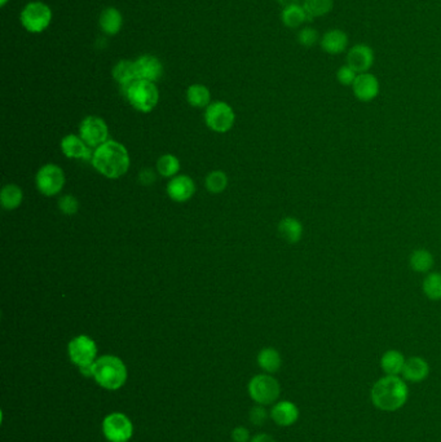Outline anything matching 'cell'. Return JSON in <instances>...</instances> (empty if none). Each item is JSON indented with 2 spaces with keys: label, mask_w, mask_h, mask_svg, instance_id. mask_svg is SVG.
<instances>
[{
  "label": "cell",
  "mask_w": 441,
  "mask_h": 442,
  "mask_svg": "<svg viewBox=\"0 0 441 442\" xmlns=\"http://www.w3.org/2000/svg\"><path fill=\"white\" fill-rule=\"evenodd\" d=\"M370 399L380 412H398L409 400L408 383L400 375H384L374 383Z\"/></svg>",
  "instance_id": "obj_1"
},
{
  "label": "cell",
  "mask_w": 441,
  "mask_h": 442,
  "mask_svg": "<svg viewBox=\"0 0 441 442\" xmlns=\"http://www.w3.org/2000/svg\"><path fill=\"white\" fill-rule=\"evenodd\" d=\"M91 162L99 174L108 179H119L130 168V154L124 145L108 140L96 148Z\"/></svg>",
  "instance_id": "obj_2"
},
{
  "label": "cell",
  "mask_w": 441,
  "mask_h": 442,
  "mask_svg": "<svg viewBox=\"0 0 441 442\" xmlns=\"http://www.w3.org/2000/svg\"><path fill=\"white\" fill-rule=\"evenodd\" d=\"M127 368L117 356L106 354L93 363V379L106 391L121 390L127 381Z\"/></svg>",
  "instance_id": "obj_3"
},
{
  "label": "cell",
  "mask_w": 441,
  "mask_h": 442,
  "mask_svg": "<svg viewBox=\"0 0 441 442\" xmlns=\"http://www.w3.org/2000/svg\"><path fill=\"white\" fill-rule=\"evenodd\" d=\"M124 96L141 113H150L159 100V92L154 82L136 79L126 91Z\"/></svg>",
  "instance_id": "obj_4"
},
{
  "label": "cell",
  "mask_w": 441,
  "mask_h": 442,
  "mask_svg": "<svg viewBox=\"0 0 441 442\" xmlns=\"http://www.w3.org/2000/svg\"><path fill=\"white\" fill-rule=\"evenodd\" d=\"M251 400L257 405H275L281 394V385L272 374H259L255 375L247 385Z\"/></svg>",
  "instance_id": "obj_5"
},
{
  "label": "cell",
  "mask_w": 441,
  "mask_h": 442,
  "mask_svg": "<svg viewBox=\"0 0 441 442\" xmlns=\"http://www.w3.org/2000/svg\"><path fill=\"white\" fill-rule=\"evenodd\" d=\"M103 433L109 442H128L134 436V424L122 412H112L103 421Z\"/></svg>",
  "instance_id": "obj_6"
},
{
  "label": "cell",
  "mask_w": 441,
  "mask_h": 442,
  "mask_svg": "<svg viewBox=\"0 0 441 442\" xmlns=\"http://www.w3.org/2000/svg\"><path fill=\"white\" fill-rule=\"evenodd\" d=\"M52 20V10L41 1L29 3L21 13V22L23 28L30 32L46 30Z\"/></svg>",
  "instance_id": "obj_7"
},
{
  "label": "cell",
  "mask_w": 441,
  "mask_h": 442,
  "mask_svg": "<svg viewBox=\"0 0 441 442\" xmlns=\"http://www.w3.org/2000/svg\"><path fill=\"white\" fill-rule=\"evenodd\" d=\"M235 118L233 109L223 101L210 103L205 113L206 124L210 130L219 134L228 132L235 124Z\"/></svg>",
  "instance_id": "obj_8"
},
{
  "label": "cell",
  "mask_w": 441,
  "mask_h": 442,
  "mask_svg": "<svg viewBox=\"0 0 441 442\" xmlns=\"http://www.w3.org/2000/svg\"><path fill=\"white\" fill-rule=\"evenodd\" d=\"M68 354L74 365L82 368L97 360V345L87 335L75 336L68 345Z\"/></svg>",
  "instance_id": "obj_9"
},
{
  "label": "cell",
  "mask_w": 441,
  "mask_h": 442,
  "mask_svg": "<svg viewBox=\"0 0 441 442\" xmlns=\"http://www.w3.org/2000/svg\"><path fill=\"white\" fill-rule=\"evenodd\" d=\"M65 185V174L59 165H46L37 174L38 190L44 196L59 194Z\"/></svg>",
  "instance_id": "obj_10"
},
{
  "label": "cell",
  "mask_w": 441,
  "mask_h": 442,
  "mask_svg": "<svg viewBox=\"0 0 441 442\" xmlns=\"http://www.w3.org/2000/svg\"><path fill=\"white\" fill-rule=\"evenodd\" d=\"M79 134L83 141L90 148H99L108 141L109 128L101 118L87 117L81 123Z\"/></svg>",
  "instance_id": "obj_11"
},
{
  "label": "cell",
  "mask_w": 441,
  "mask_h": 442,
  "mask_svg": "<svg viewBox=\"0 0 441 442\" xmlns=\"http://www.w3.org/2000/svg\"><path fill=\"white\" fill-rule=\"evenodd\" d=\"M380 81L371 72H361L356 81L352 84V91L355 97L361 103H370L375 100L380 94Z\"/></svg>",
  "instance_id": "obj_12"
},
{
  "label": "cell",
  "mask_w": 441,
  "mask_h": 442,
  "mask_svg": "<svg viewBox=\"0 0 441 442\" xmlns=\"http://www.w3.org/2000/svg\"><path fill=\"white\" fill-rule=\"evenodd\" d=\"M346 60L357 74L368 72L374 63V51L368 44H356L347 52Z\"/></svg>",
  "instance_id": "obj_13"
},
{
  "label": "cell",
  "mask_w": 441,
  "mask_h": 442,
  "mask_svg": "<svg viewBox=\"0 0 441 442\" xmlns=\"http://www.w3.org/2000/svg\"><path fill=\"white\" fill-rule=\"evenodd\" d=\"M430 375V363L420 356H413L406 359L404 370L401 372V378L406 383H422L426 381Z\"/></svg>",
  "instance_id": "obj_14"
},
{
  "label": "cell",
  "mask_w": 441,
  "mask_h": 442,
  "mask_svg": "<svg viewBox=\"0 0 441 442\" xmlns=\"http://www.w3.org/2000/svg\"><path fill=\"white\" fill-rule=\"evenodd\" d=\"M269 412H271V419L280 427L294 425L300 415L297 405L288 400L276 402Z\"/></svg>",
  "instance_id": "obj_15"
},
{
  "label": "cell",
  "mask_w": 441,
  "mask_h": 442,
  "mask_svg": "<svg viewBox=\"0 0 441 442\" xmlns=\"http://www.w3.org/2000/svg\"><path fill=\"white\" fill-rule=\"evenodd\" d=\"M195 193V181L189 176H175L167 185V194L175 202H186Z\"/></svg>",
  "instance_id": "obj_16"
},
{
  "label": "cell",
  "mask_w": 441,
  "mask_h": 442,
  "mask_svg": "<svg viewBox=\"0 0 441 442\" xmlns=\"http://www.w3.org/2000/svg\"><path fill=\"white\" fill-rule=\"evenodd\" d=\"M349 43L347 32L340 29H330L320 39V46L322 51L333 56L340 54L346 51L349 47Z\"/></svg>",
  "instance_id": "obj_17"
},
{
  "label": "cell",
  "mask_w": 441,
  "mask_h": 442,
  "mask_svg": "<svg viewBox=\"0 0 441 442\" xmlns=\"http://www.w3.org/2000/svg\"><path fill=\"white\" fill-rule=\"evenodd\" d=\"M136 77L137 79H144L149 82H155L162 77L164 66L161 61L154 56H141L135 61Z\"/></svg>",
  "instance_id": "obj_18"
},
{
  "label": "cell",
  "mask_w": 441,
  "mask_h": 442,
  "mask_svg": "<svg viewBox=\"0 0 441 442\" xmlns=\"http://www.w3.org/2000/svg\"><path fill=\"white\" fill-rule=\"evenodd\" d=\"M61 150L68 158L92 161L93 153L90 146L83 141L81 136L79 137L75 134L65 136L61 141Z\"/></svg>",
  "instance_id": "obj_19"
},
{
  "label": "cell",
  "mask_w": 441,
  "mask_h": 442,
  "mask_svg": "<svg viewBox=\"0 0 441 442\" xmlns=\"http://www.w3.org/2000/svg\"><path fill=\"white\" fill-rule=\"evenodd\" d=\"M278 233L284 241H286L290 245H295L303 238L304 228L297 217H288L280 221Z\"/></svg>",
  "instance_id": "obj_20"
},
{
  "label": "cell",
  "mask_w": 441,
  "mask_h": 442,
  "mask_svg": "<svg viewBox=\"0 0 441 442\" xmlns=\"http://www.w3.org/2000/svg\"><path fill=\"white\" fill-rule=\"evenodd\" d=\"M405 362L406 359L400 350H387L380 357V369L384 372V375H400L401 376Z\"/></svg>",
  "instance_id": "obj_21"
},
{
  "label": "cell",
  "mask_w": 441,
  "mask_h": 442,
  "mask_svg": "<svg viewBox=\"0 0 441 442\" xmlns=\"http://www.w3.org/2000/svg\"><path fill=\"white\" fill-rule=\"evenodd\" d=\"M257 365L262 370L266 371V374H275L282 366V357L277 350L267 347L259 352Z\"/></svg>",
  "instance_id": "obj_22"
},
{
  "label": "cell",
  "mask_w": 441,
  "mask_h": 442,
  "mask_svg": "<svg viewBox=\"0 0 441 442\" xmlns=\"http://www.w3.org/2000/svg\"><path fill=\"white\" fill-rule=\"evenodd\" d=\"M114 79L121 84L122 91H126L133 83L137 79L136 77V68H135V62L119 61L113 69Z\"/></svg>",
  "instance_id": "obj_23"
},
{
  "label": "cell",
  "mask_w": 441,
  "mask_h": 442,
  "mask_svg": "<svg viewBox=\"0 0 441 442\" xmlns=\"http://www.w3.org/2000/svg\"><path fill=\"white\" fill-rule=\"evenodd\" d=\"M433 255L427 248H417L409 257V265L415 273H429L433 267Z\"/></svg>",
  "instance_id": "obj_24"
},
{
  "label": "cell",
  "mask_w": 441,
  "mask_h": 442,
  "mask_svg": "<svg viewBox=\"0 0 441 442\" xmlns=\"http://www.w3.org/2000/svg\"><path fill=\"white\" fill-rule=\"evenodd\" d=\"M124 23V19L121 12L115 8H106L100 16V26L104 32L109 35H115L118 34Z\"/></svg>",
  "instance_id": "obj_25"
},
{
  "label": "cell",
  "mask_w": 441,
  "mask_h": 442,
  "mask_svg": "<svg viewBox=\"0 0 441 442\" xmlns=\"http://www.w3.org/2000/svg\"><path fill=\"white\" fill-rule=\"evenodd\" d=\"M302 6L307 13L308 21L324 17L334 8V0H303Z\"/></svg>",
  "instance_id": "obj_26"
},
{
  "label": "cell",
  "mask_w": 441,
  "mask_h": 442,
  "mask_svg": "<svg viewBox=\"0 0 441 442\" xmlns=\"http://www.w3.org/2000/svg\"><path fill=\"white\" fill-rule=\"evenodd\" d=\"M281 20L288 29H297L308 21L307 13L302 4L291 6L284 8L281 13Z\"/></svg>",
  "instance_id": "obj_27"
},
{
  "label": "cell",
  "mask_w": 441,
  "mask_h": 442,
  "mask_svg": "<svg viewBox=\"0 0 441 442\" xmlns=\"http://www.w3.org/2000/svg\"><path fill=\"white\" fill-rule=\"evenodd\" d=\"M211 94L208 88L202 84H193L186 91V100L195 108H205L210 105Z\"/></svg>",
  "instance_id": "obj_28"
},
{
  "label": "cell",
  "mask_w": 441,
  "mask_h": 442,
  "mask_svg": "<svg viewBox=\"0 0 441 442\" xmlns=\"http://www.w3.org/2000/svg\"><path fill=\"white\" fill-rule=\"evenodd\" d=\"M22 190L20 186L14 185V184H8L4 186L0 194V201H1V206L4 207L6 210H14L20 206L22 203Z\"/></svg>",
  "instance_id": "obj_29"
},
{
  "label": "cell",
  "mask_w": 441,
  "mask_h": 442,
  "mask_svg": "<svg viewBox=\"0 0 441 442\" xmlns=\"http://www.w3.org/2000/svg\"><path fill=\"white\" fill-rule=\"evenodd\" d=\"M423 292L426 298L430 299L432 301L441 300V273L439 272H431L423 279Z\"/></svg>",
  "instance_id": "obj_30"
},
{
  "label": "cell",
  "mask_w": 441,
  "mask_h": 442,
  "mask_svg": "<svg viewBox=\"0 0 441 442\" xmlns=\"http://www.w3.org/2000/svg\"><path fill=\"white\" fill-rule=\"evenodd\" d=\"M157 171L164 177H175L180 171V162L175 155H162L157 162Z\"/></svg>",
  "instance_id": "obj_31"
},
{
  "label": "cell",
  "mask_w": 441,
  "mask_h": 442,
  "mask_svg": "<svg viewBox=\"0 0 441 442\" xmlns=\"http://www.w3.org/2000/svg\"><path fill=\"white\" fill-rule=\"evenodd\" d=\"M228 186V176L223 171H214L206 177V188L210 193H223Z\"/></svg>",
  "instance_id": "obj_32"
},
{
  "label": "cell",
  "mask_w": 441,
  "mask_h": 442,
  "mask_svg": "<svg viewBox=\"0 0 441 442\" xmlns=\"http://www.w3.org/2000/svg\"><path fill=\"white\" fill-rule=\"evenodd\" d=\"M297 41L303 47H307V48L313 47L316 43L320 41L317 30L313 28H303L297 32Z\"/></svg>",
  "instance_id": "obj_33"
},
{
  "label": "cell",
  "mask_w": 441,
  "mask_h": 442,
  "mask_svg": "<svg viewBox=\"0 0 441 442\" xmlns=\"http://www.w3.org/2000/svg\"><path fill=\"white\" fill-rule=\"evenodd\" d=\"M357 75L359 74L355 72L352 68H349V65L346 63V65L339 68L338 72H337V79H338V82L342 86H346V87L351 86L352 87V84L356 81Z\"/></svg>",
  "instance_id": "obj_34"
},
{
  "label": "cell",
  "mask_w": 441,
  "mask_h": 442,
  "mask_svg": "<svg viewBox=\"0 0 441 442\" xmlns=\"http://www.w3.org/2000/svg\"><path fill=\"white\" fill-rule=\"evenodd\" d=\"M59 208L65 215H75L79 210V202L75 197L63 196L59 201Z\"/></svg>",
  "instance_id": "obj_35"
},
{
  "label": "cell",
  "mask_w": 441,
  "mask_h": 442,
  "mask_svg": "<svg viewBox=\"0 0 441 442\" xmlns=\"http://www.w3.org/2000/svg\"><path fill=\"white\" fill-rule=\"evenodd\" d=\"M248 418H250V422L253 423L254 425H263L264 423L267 422L268 418H271V412H267L266 406L257 405L255 408L251 409Z\"/></svg>",
  "instance_id": "obj_36"
},
{
  "label": "cell",
  "mask_w": 441,
  "mask_h": 442,
  "mask_svg": "<svg viewBox=\"0 0 441 442\" xmlns=\"http://www.w3.org/2000/svg\"><path fill=\"white\" fill-rule=\"evenodd\" d=\"M232 440L233 442H248L250 440V431L245 427H236L232 431Z\"/></svg>",
  "instance_id": "obj_37"
},
{
  "label": "cell",
  "mask_w": 441,
  "mask_h": 442,
  "mask_svg": "<svg viewBox=\"0 0 441 442\" xmlns=\"http://www.w3.org/2000/svg\"><path fill=\"white\" fill-rule=\"evenodd\" d=\"M139 180L143 185H150L155 181V174L152 168H145L139 176Z\"/></svg>",
  "instance_id": "obj_38"
},
{
  "label": "cell",
  "mask_w": 441,
  "mask_h": 442,
  "mask_svg": "<svg viewBox=\"0 0 441 442\" xmlns=\"http://www.w3.org/2000/svg\"><path fill=\"white\" fill-rule=\"evenodd\" d=\"M250 442H277L276 439L268 433H257V436H254Z\"/></svg>",
  "instance_id": "obj_39"
},
{
  "label": "cell",
  "mask_w": 441,
  "mask_h": 442,
  "mask_svg": "<svg viewBox=\"0 0 441 442\" xmlns=\"http://www.w3.org/2000/svg\"><path fill=\"white\" fill-rule=\"evenodd\" d=\"M93 363H95V362H93ZM93 363L79 368V371H81L83 376H86V378H93Z\"/></svg>",
  "instance_id": "obj_40"
},
{
  "label": "cell",
  "mask_w": 441,
  "mask_h": 442,
  "mask_svg": "<svg viewBox=\"0 0 441 442\" xmlns=\"http://www.w3.org/2000/svg\"><path fill=\"white\" fill-rule=\"evenodd\" d=\"M278 3H280L284 8H286V7H291V6H297V4L300 3V0H278Z\"/></svg>",
  "instance_id": "obj_41"
},
{
  "label": "cell",
  "mask_w": 441,
  "mask_h": 442,
  "mask_svg": "<svg viewBox=\"0 0 441 442\" xmlns=\"http://www.w3.org/2000/svg\"><path fill=\"white\" fill-rule=\"evenodd\" d=\"M7 1H8V0H0V4H1V6H4Z\"/></svg>",
  "instance_id": "obj_42"
}]
</instances>
